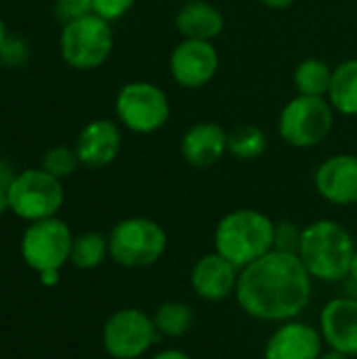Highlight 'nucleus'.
Returning <instances> with one entry per match:
<instances>
[{
	"label": "nucleus",
	"instance_id": "2",
	"mask_svg": "<svg viewBox=\"0 0 357 359\" xmlns=\"http://www.w3.org/2000/svg\"><path fill=\"white\" fill-rule=\"evenodd\" d=\"M356 250V240L345 225L320 219L303 227L297 255L314 280L339 284L347 280Z\"/></svg>",
	"mask_w": 357,
	"mask_h": 359
},
{
	"label": "nucleus",
	"instance_id": "4",
	"mask_svg": "<svg viewBox=\"0 0 357 359\" xmlns=\"http://www.w3.org/2000/svg\"><path fill=\"white\" fill-rule=\"evenodd\" d=\"M109 259L124 269H145L156 265L166 248V229L147 217H128L118 221L107 233Z\"/></svg>",
	"mask_w": 357,
	"mask_h": 359
},
{
	"label": "nucleus",
	"instance_id": "9",
	"mask_svg": "<svg viewBox=\"0 0 357 359\" xmlns=\"http://www.w3.org/2000/svg\"><path fill=\"white\" fill-rule=\"evenodd\" d=\"M116 118L124 128L137 135L160 130L170 118V101L154 82H128L116 95Z\"/></svg>",
	"mask_w": 357,
	"mask_h": 359
},
{
	"label": "nucleus",
	"instance_id": "7",
	"mask_svg": "<svg viewBox=\"0 0 357 359\" xmlns=\"http://www.w3.org/2000/svg\"><path fill=\"white\" fill-rule=\"evenodd\" d=\"M72 229L65 221L50 217L27 223L19 240V252L23 263L38 276L48 271H61L69 263Z\"/></svg>",
	"mask_w": 357,
	"mask_h": 359
},
{
	"label": "nucleus",
	"instance_id": "32",
	"mask_svg": "<svg viewBox=\"0 0 357 359\" xmlns=\"http://www.w3.org/2000/svg\"><path fill=\"white\" fill-rule=\"evenodd\" d=\"M40 282H42L44 286H57V284H59V271L42 273V276H40Z\"/></svg>",
	"mask_w": 357,
	"mask_h": 359
},
{
	"label": "nucleus",
	"instance_id": "25",
	"mask_svg": "<svg viewBox=\"0 0 357 359\" xmlns=\"http://www.w3.org/2000/svg\"><path fill=\"white\" fill-rule=\"evenodd\" d=\"M29 61V46L23 38L6 34L0 44V63L8 69H21Z\"/></svg>",
	"mask_w": 357,
	"mask_h": 359
},
{
	"label": "nucleus",
	"instance_id": "33",
	"mask_svg": "<svg viewBox=\"0 0 357 359\" xmlns=\"http://www.w3.org/2000/svg\"><path fill=\"white\" fill-rule=\"evenodd\" d=\"M8 210V187L0 185V217Z\"/></svg>",
	"mask_w": 357,
	"mask_h": 359
},
{
	"label": "nucleus",
	"instance_id": "15",
	"mask_svg": "<svg viewBox=\"0 0 357 359\" xmlns=\"http://www.w3.org/2000/svg\"><path fill=\"white\" fill-rule=\"evenodd\" d=\"M314 185L332 206L357 204V156L337 154L324 160L314 175Z\"/></svg>",
	"mask_w": 357,
	"mask_h": 359
},
{
	"label": "nucleus",
	"instance_id": "11",
	"mask_svg": "<svg viewBox=\"0 0 357 359\" xmlns=\"http://www.w3.org/2000/svg\"><path fill=\"white\" fill-rule=\"evenodd\" d=\"M219 72V50L210 40L183 38L170 55V76L183 88H202Z\"/></svg>",
	"mask_w": 357,
	"mask_h": 359
},
{
	"label": "nucleus",
	"instance_id": "22",
	"mask_svg": "<svg viewBox=\"0 0 357 359\" xmlns=\"http://www.w3.org/2000/svg\"><path fill=\"white\" fill-rule=\"evenodd\" d=\"M332 80V69L322 59H305L295 69V86L299 95L326 97Z\"/></svg>",
	"mask_w": 357,
	"mask_h": 359
},
{
	"label": "nucleus",
	"instance_id": "6",
	"mask_svg": "<svg viewBox=\"0 0 357 359\" xmlns=\"http://www.w3.org/2000/svg\"><path fill=\"white\" fill-rule=\"evenodd\" d=\"M63 202L65 189L61 179L40 166L17 172L8 185V210L25 223L57 217Z\"/></svg>",
	"mask_w": 357,
	"mask_h": 359
},
{
	"label": "nucleus",
	"instance_id": "27",
	"mask_svg": "<svg viewBox=\"0 0 357 359\" xmlns=\"http://www.w3.org/2000/svg\"><path fill=\"white\" fill-rule=\"evenodd\" d=\"M53 13L57 21L67 23L93 13V0H53Z\"/></svg>",
	"mask_w": 357,
	"mask_h": 359
},
{
	"label": "nucleus",
	"instance_id": "10",
	"mask_svg": "<svg viewBox=\"0 0 357 359\" xmlns=\"http://www.w3.org/2000/svg\"><path fill=\"white\" fill-rule=\"evenodd\" d=\"M158 339L160 334L154 318L139 307L114 311L101 330V345L112 359L143 358L158 343Z\"/></svg>",
	"mask_w": 357,
	"mask_h": 359
},
{
	"label": "nucleus",
	"instance_id": "37",
	"mask_svg": "<svg viewBox=\"0 0 357 359\" xmlns=\"http://www.w3.org/2000/svg\"><path fill=\"white\" fill-rule=\"evenodd\" d=\"M185 2H200V0H185Z\"/></svg>",
	"mask_w": 357,
	"mask_h": 359
},
{
	"label": "nucleus",
	"instance_id": "30",
	"mask_svg": "<svg viewBox=\"0 0 357 359\" xmlns=\"http://www.w3.org/2000/svg\"><path fill=\"white\" fill-rule=\"evenodd\" d=\"M15 175H17V172H13V166H11L6 160H2V158H0V185L8 187V185H11V181L15 179Z\"/></svg>",
	"mask_w": 357,
	"mask_h": 359
},
{
	"label": "nucleus",
	"instance_id": "28",
	"mask_svg": "<svg viewBox=\"0 0 357 359\" xmlns=\"http://www.w3.org/2000/svg\"><path fill=\"white\" fill-rule=\"evenodd\" d=\"M137 0H93V13L99 15L101 19L114 23L118 19H122Z\"/></svg>",
	"mask_w": 357,
	"mask_h": 359
},
{
	"label": "nucleus",
	"instance_id": "26",
	"mask_svg": "<svg viewBox=\"0 0 357 359\" xmlns=\"http://www.w3.org/2000/svg\"><path fill=\"white\" fill-rule=\"evenodd\" d=\"M301 233H303V229H299L292 221L276 223V229H274V250L295 252L297 255L299 244H301Z\"/></svg>",
	"mask_w": 357,
	"mask_h": 359
},
{
	"label": "nucleus",
	"instance_id": "14",
	"mask_svg": "<svg viewBox=\"0 0 357 359\" xmlns=\"http://www.w3.org/2000/svg\"><path fill=\"white\" fill-rule=\"evenodd\" d=\"M320 334L328 349L357 358V299L335 297L320 313Z\"/></svg>",
	"mask_w": 357,
	"mask_h": 359
},
{
	"label": "nucleus",
	"instance_id": "8",
	"mask_svg": "<svg viewBox=\"0 0 357 359\" xmlns=\"http://www.w3.org/2000/svg\"><path fill=\"white\" fill-rule=\"evenodd\" d=\"M335 109L326 97L297 95L290 99L278 118L280 137L292 147H316L332 130Z\"/></svg>",
	"mask_w": 357,
	"mask_h": 359
},
{
	"label": "nucleus",
	"instance_id": "13",
	"mask_svg": "<svg viewBox=\"0 0 357 359\" xmlns=\"http://www.w3.org/2000/svg\"><path fill=\"white\" fill-rule=\"evenodd\" d=\"M240 269L221 257L219 252H208L200 257L189 273V284L196 297L208 303H221L236 294Z\"/></svg>",
	"mask_w": 357,
	"mask_h": 359
},
{
	"label": "nucleus",
	"instance_id": "23",
	"mask_svg": "<svg viewBox=\"0 0 357 359\" xmlns=\"http://www.w3.org/2000/svg\"><path fill=\"white\" fill-rule=\"evenodd\" d=\"M267 149V135L259 126H238L227 137V151L240 160H255Z\"/></svg>",
	"mask_w": 357,
	"mask_h": 359
},
{
	"label": "nucleus",
	"instance_id": "35",
	"mask_svg": "<svg viewBox=\"0 0 357 359\" xmlns=\"http://www.w3.org/2000/svg\"><path fill=\"white\" fill-rule=\"evenodd\" d=\"M347 280L349 282H353L357 286V250L356 255H353V261H351V267H349V276H347Z\"/></svg>",
	"mask_w": 357,
	"mask_h": 359
},
{
	"label": "nucleus",
	"instance_id": "17",
	"mask_svg": "<svg viewBox=\"0 0 357 359\" xmlns=\"http://www.w3.org/2000/svg\"><path fill=\"white\" fill-rule=\"evenodd\" d=\"M227 137L215 122H198L185 130L181 139V156L194 168H210L227 154Z\"/></svg>",
	"mask_w": 357,
	"mask_h": 359
},
{
	"label": "nucleus",
	"instance_id": "12",
	"mask_svg": "<svg viewBox=\"0 0 357 359\" xmlns=\"http://www.w3.org/2000/svg\"><path fill=\"white\" fill-rule=\"evenodd\" d=\"M324 339L320 328L297 320L282 322L265 343L263 359H320Z\"/></svg>",
	"mask_w": 357,
	"mask_h": 359
},
{
	"label": "nucleus",
	"instance_id": "18",
	"mask_svg": "<svg viewBox=\"0 0 357 359\" xmlns=\"http://www.w3.org/2000/svg\"><path fill=\"white\" fill-rule=\"evenodd\" d=\"M175 25L183 38L213 42L217 36H221L225 27V19L215 4H210L208 0H200V2H185L175 17Z\"/></svg>",
	"mask_w": 357,
	"mask_h": 359
},
{
	"label": "nucleus",
	"instance_id": "29",
	"mask_svg": "<svg viewBox=\"0 0 357 359\" xmlns=\"http://www.w3.org/2000/svg\"><path fill=\"white\" fill-rule=\"evenodd\" d=\"M149 359H194L189 353H185L183 349H162L158 353H154Z\"/></svg>",
	"mask_w": 357,
	"mask_h": 359
},
{
	"label": "nucleus",
	"instance_id": "20",
	"mask_svg": "<svg viewBox=\"0 0 357 359\" xmlns=\"http://www.w3.org/2000/svg\"><path fill=\"white\" fill-rule=\"evenodd\" d=\"M154 324L160 339H181L194 326V309L183 301H164L154 311Z\"/></svg>",
	"mask_w": 357,
	"mask_h": 359
},
{
	"label": "nucleus",
	"instance_id": "16",
	"mask_svg": "<svg viewBox=\"0 0 357 359\" xmlns=\"http://www.w3.org/2000/svg\"><path fill=\"white\" fill-rule=\"evenodd\" d=\"M76 156L80 166L99 170L109 166L122 149V130L114 120H90L76 139Z\"/></svg>",
	"mask_w": 357,
	"mask_h": 359
},
{
	"label": "nucleus",
	"instance_id": "3",
	"mask_svg": "<svg viewBox=\"0 0 357 359\" xmlns=\"http://www.w3.org/2000/svg\"><path fill=\"white\" fill-rule=\"evenodd\" d=\"M274 229L276 221L261 210H231L215 227V252L231 261L238 269H244L274 250Z\"/></svg>",
	"mask_w": 357,
	"mask_h": 359
},
{
	"label": "nucleus",
	"instance_id": "5",
	"mask_svg": "<svg viewBox=\"0 0 357 359\" xmlns=\"http://www.w3.org/2000/svg\"><path fill=\"white\" fill-rule=\"evenodd\" d=\"M114 50V34L109 21L95 13L63 23L59 36V53L65 65L78 72L101 67Z\"/></svg>",
	"mask_w": 357,
	"mask_h": 359
},
{
	"label": "nucleus",
	"instance_id": "36",
	"mask_svg": "<svg viewBox=\"0 0 357 359\" xmlns=\"http://www.w3.org/2000/svg\"><path fill=\"white\" fill-rule=\"evenodd\" d=\"M6 25H4V21H2V17H0V44H2V40L6 38Z\"/></svg>",
	"mask_w": 357,
	"mask_h": 359
},
{
	"label": "nucleus",
	"instance_id": "34",
	"mask_svg": "<svg viewBox=\"0 0 357 359\" xmlns=\"http://www.w3.org/2000/svg\"><path fill=\"white\" fill-rule=\"evenodd\" d=\"M320 359H353V358H349V355H345V353H341V351H335V349H326V351L320 355Z\"/></svg>",
	"mask_w": 357,
	"mask_h": 359
},
{
	"label": "nucleus",
	"instance_id": "19",
	"mask_svg": "<svg viewBox=\"0 0 357 359\" xmlns=\"http://www.w3.org/2000/svg\"><path fill=\"white\" fill-rule=\"evenodd\" d=\"M326 97L335 111L343 116H357V59H347L332 69Z\"/></svg>",
	"mask_w": 357,
	"mask_h": 359
},
{
	"label": "nucleus",
	"instance_id": "1",
	"mask_svg": "<svg viewBox=\"0 0 357 359\" xmlns=\"http://www.w3.org/2000/svg\"><path fill=\"white\" fill-rule=\"evenodd\" d=\"M236 301L259 322L282 324L297 320L311 303L314 278L295 252L269 250L240 269Z\"/></svg>",
	"mask_w": 357,
	"mask_h": 359
},
{
	"label": "nucleus",
	"instance_id": "31",
	"mask_svg": "<svg viewBox=\"0 0 357 359\" xmlns=\"http://www.w3.org/2000/svg\"><path fill=\"white\" fill-rule=\"evenodd\" d=\"M265 6H269V8H276V11H282V8H288V6H292L297 0H261Z\"/></svg>",
	"mask_w": 357,
	"mask_h": 359
},
{
	"label": "nucleus",
	"instance_id": "21",
	"mask_svg": "<svg viewBox=\"0 0 357 359\" xmlns=\"http://www.w3.org/2000/svg\"><path fill=\"white\" fill-rule=\"evenodd\" d=\"M109 257V242L107 236L101 231H84L80 236H74L69 263L76 269L90 271L103 265V261Z\"/></svg>",
	"mask_w": 357,
	"mask_h": 359
},
{
	"label": "nucleus",
	"instance_id": "24",
	"mask_svg": "<svg viewBox=\"0 0 357 359\" xmlns=\"http://www.w3.org/2000/svg\"><path fill=\"white\" fill-rule=\"evenodd\" d=\"M80 166V160L76 156V149L74 147H67V145H55V147H48L40 160V168L46 170L48 175L57 177V179H65L69 175L76 172V168Z\"/></svg>",
	"mask_w": 357,
	"mask_h": 359
}]
</instances>
